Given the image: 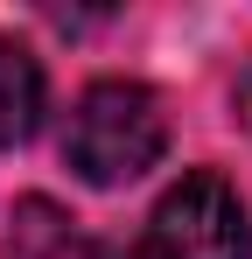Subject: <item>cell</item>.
<instances>
[{"instance_id":"5","label":"cell","mask_w":252,"mask_h":259,"mask_svg":"<svg viewBox=\"0 0 252 259\" xmlns=\"http://www.w3.org/2000/svg\"><path fill=\"white\" fill-rule=\"evenodd\" d=\"M231 105H238V126L252 133V63H245V77H238V91H231Z\"/></svg>"},{"instance_id":"2","label":"cell","mask_w":252,"mask_h":259,"mask_svg":"<svg viewBox=\"0 0 252 259\" xmlns=\"http://www.w3.org/2000/svg\"><path fill=\"white\" fill-rule=\"evenodd\" d=\"M140 259H252V224H245L238 189L210 168L182 175L147 210Z\"/></svg>"},{"instance_id":"4","label":"cell","mask_w":252,"mask_h":259,"mask_svg":"<svg viewBox=\"0 0 252 259\" xmlns=\"http://www.w3.org/2000/svg\"><path fill=\"white\" fill-rule=\"evenodd\" d=\"M7 245H14L21 259H56L63 245H70V224H63V210H56V203L28 196V203L14 210V231H7Z\"/></svg>"},{"instance_id":"1","label":"cell","mask_w":252,"mask_h":259,"mask_svg":"<svg viewBox=\"0 0 252 259\" xmlns=\"http://www.w3.org/2000/svg\"><path fill=\"white\" fill-rule=\"evenodd\" d=\"M168 154V112L161 98L133 77H98V84L77 98L70 112V133H63V161L91 182V189H119V182H140Z\"/></svg>"},{"instance_id":"3","label":"cell","mask_w":252,"mask_h":259,"mask_svg":"<svg viewBox=\"0 0 252 259\" xmlns=\"http://www.w3.org/2000/svg\"><path fill=\"white\" fill-rule=\"evenodd\" d=\"M42 126V63L0 35V147H21Z\"/></svg>"}]
</instances>
